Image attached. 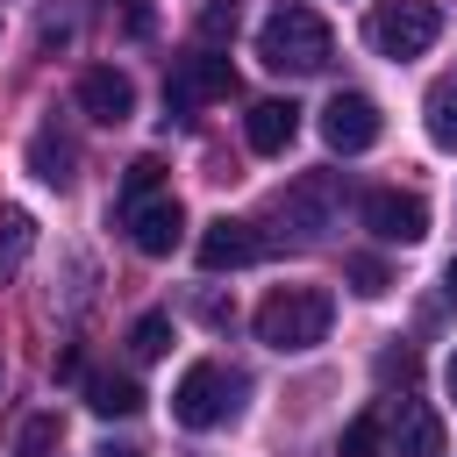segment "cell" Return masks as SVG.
I'll use <instances>...</instances> for the list:
<instances>
[{"instance_id":"obj_1","label":"cell","mask_w":457,"mask_h":457,"mask_svg":"<svg viewBox=\"0 0 457 457\" xmlns=\"http://www.w3.org/2000/svg\"><path fill=\"white\" fill-rule=\"evenodd\" d=\"M257 57H264V71H278V79H307V71H328L336 36H328V21H321L307 0H278V7L264 14V29H257Z\"/></svg>"},{"instance_id":"obj_2","label":"cell","mask_w":457,"mask_h":457,"mask_svg":"<svg viewBox=\"0 0 457 457\" xmlns=\"http://www.w3.org/2000/svg\"><path fill=\"white\" fill-rule=\"evenodd\" d=\"M328 321H336L328 286H278V293L257 307V343L300 357V350H314V343L328 336Z\"/></svg>"},{"instance_id":"obj_3","label":"cell","mask_w":457,"mask_h":457,"mask_svg":"<svg viewBox=\"0 0 457 457\" xmlns=\"http://www.w3.org/2000/svg\"><path fill=\"white\" fill-rule=\"evenodd\" d=\"M243 393H250V378H243V371H228V364L200 357V364H186V371H179L171 414H179V428H221V421H236V414H243Z\"/></svg>"},{"instance_id":"obj_4","label":"cell","mask_w":457,"mask_h":457,"mask_svg":"<svg viewBox=\"0 0 457 457\" xmlns=\"http://www.w3.org/2000/svg\"><path fill=\"white\" fill-rule=\"evenodd\" d=\"M436 36H443V7H436V0H378L371 21H364V43H371L378 57H393V64L421 57Z\"/></svg>"},{"instance_id":"obj_5","label":"cell","mask_w":457,"mask_h":457,"mask_svg":"<svg viewBox=\"0 0 457 457\" xmlns=\"http://www.w3.org/2000/svg\"><path fill=\"white\" fill-rule=\"evenodd\" d=\"M236 93V71H228V57H214V50H193V57H179L171 64V79H164V121H193V107H207V100H228Z\"/></svg>"},{"instance_id":"obj_6","label":"cell","mask_w":457,"mask_h":457,"mask_svg":"<svg viewBox=\"0 0 457 457\" xmlns=\"http://www.w3.org/2000/svg\"><path fill=\"white\" fill-rule=\"evenodd\" d=\"M343 200H350V193H343V171H300V179L278 193V221L314 243V236H328V228L343 221Z\"/></svg>"},{"instance_id":"obj_7","label":"cell","mask_w":457,"mask_h":457,"mask_svg":"<svg viewBox=\"0 0 457 457\" xmlns=\"http://www.w3.org/2000/svg\"><path fill=\"white\" fill-rule=\"evenodd\" d=\"M378 129H386V114H378L371 93H328V107H321V143H328V150L357 157V150L378 143Z\"/></svg>"},{"instance_id":"obj_8","label":"cell","mask_w":457,"mask_h":457,"mask_svg":"<svg viewBox=\"0 0 457 457\" xmlns=\"http://www.w3.org/2000/svg\"><path fill=\"white\" fill-rule=\"evenodd\" d=\"M121 221H129V243H136L143 257H171V250L186 243V207H179L171 193L129 200V207H121Z\"/></svg>"},{"instance_id":"obj_9","label":"cell","mask_w":457,"mask_h":457,"mask_svg":"<svg viewBox=\"0 0 457 457\" xmlns=\"http://www.w3.org/2000/svg\"><path fill=\"white\" fill-rule=\"evenodd\" d=\"M364 228L378 236V243H421L428 236V207L414 200V193H400V186H378V193H364Z\"/></svg>"},{"instance_id":"obj_10","label":"cell","mask_w":457,"mask_h":457,"mask_svg":"<svg viewBox=\"0 0 457 457\" xmlns=\"http://www.w3.org/2000/svg\"><path fill=\"white\" fill-rule=\"evenodd\" d=\"M386 450L393 457H450V436H443V414L428 400H400L386 414Z\"/></svg>"},{"instance_id":"obj_11","label":"cell","mask_w":457,"mask_h":457,"mask_svg":"<svg viewBox=\"0 0 457 457\" xmlns=\"http://www.w3.org/2000/svg\"><path fill=\"white\" fill-rule=\"evenodd\" d=\"M79 114H93L100 129H121L136 114V79L114 71V64H86L79 71Z\"/></svg>"},{"instance_id":"obj_12","label":"cell","mask_w":457,"mask_h":457,"mask_svg":"<svg viewBox=\"0 0 457 457\" xmlns=\"http://www.w3.org/2000/svg\"><path fill=\"white\" fill-rule=\"evenodd\" d=\"M193 257H200V271H236V264H257L264 257V236L250 228V221H207L200 228V243H193Z\"/></svg>"},{"instance_id":"obj_13","label":"cell","mask_w":457,"mask_h":457,"mask_svg":"<svg viewBox=\"0 0 457 457\" xmlns=\"http://www.w3.org/2000/svg\"><path fill=\"white\" fill-rule=\"evenodd\" d=\"M293 136H300V107H293V100H257V107L243 114V143H250L257 157H278Z\"/></svg>"},{"instance_id":"obj_14","label":"cell","mask_w":457,"mask_h":457,"mask_svg":"<svg viewBox=\"0 0 457 457\" xmlns=\"http://www.w3.org/2000/svg\"><path fill=\"white\" fill-rule=\"evenodd\" d=\"M29 171H36L43 186H57V193H64V186L79 179V150H71V136H57V129L43 121V129L29 136Z\"/></svg>"},{"instance_id":"obj_15","label":"cell","mask_w":457,"mask_h":457,"mask_svg":"<svg viewBox=\"0 0 457 457\" xmlns=\"http://www.w3.org/2000/svg\"><path fill=\"white\" fill-rule=\"evenodd\" d=\"M86 407H93L100 421H121V414H143V386H136L129 371H93V378H86Z\"/></svg>"},{"instance_id":"obj_16","label":"cell","mask_w":457,"mask_h":457,"mask_svg":"<svg viewBox=\"0 0 457 457\" xmlns=\"http://www.w3.org/2000/svg\"><path fill=\"white\" fill-rule=\"evenodd\" d=\"M421 121H428V143L436 150H457V71H443L421 100Z\"/></svg>"},{"instance_id":"obj_17","label":"cell","mask_w":457,"mask_h":457,"mask_svg":"<svg viewBox=\"0 0 457 457\" xmlns=\"http://www.w3.org/2000/svg\"><path fill=\"white\" fill-rule=\"evenodd\" d=\"M29 250H36V214L29 207H0V286L21 271Z\"/></svg>"},{"instance_id":"obj_18","label":"cell","mask_w":457,"mask_h":457,"mask_svg":"<svg viewBox=\"0 0 457 457\" xmlns=\"http://www.w3.org/2000/svg\"><path fill=\"white\" fill-rule=\"evenodd\" d=\"M57 436H64L57 414H29V421L14 428V450H7V457H57Z\"/></svg>"},{"instance_id":"obj_19","label":"cell","mask_w":457,"mask_h":457,"mask_svg":"<svg viewBox=\"0 0 457 457\" xmlns=\"http://www.w3.org/2000/svg\"><path fill=\"white\" fill-rule=\"evenodd\" d=\"M378 443H386V414L371 407V414H357V421L343 428V443H336V457H378Z\"/></svg>"},{"instance_id":"obj_20","label":"cell","mask_w":457,"mask_h":457,"mask_svg":"<svg viewBox=\"0 0 457 457\" xmlns=\"http://www.w3.org/2000/svg\"><path fill=\"white\" fill-rule=\"evenodd\" d=\"M129 350H136L143 364H157V357L171 350V314H143V321L129 328Z\"/></svg>"},{"instance_id":"obj_21","label":"cell","mask_w":457,"mask_h":457,"mask_svg":"<svg viewBox=\"0 0 457 457\" xmlns=\"http://www.w3.org/2000/svg\"><path fill=\"white\" fill-rule=\"evenodd\" d=\"M343 278H350V293H364V300H378V293L393 286V271H386L371 250H364V257H350V264H343Z\"/></svg>"},{"instance_id":"obj_22","label":"cell","mask_w":457,"mask_h":457,"mask_svg":"<svg viewBox=\"0 0 457 457\" xmlns=\"http://www.w3.org/2000/svg\"><path fill=\"white\" fill-rule=\"evenodd\" d=\"M378 378H386V386H414V378H421V357H414L407 343H400V350H378Z\"/></svg>"},{"instance_id":"obj_23","label":"cell","mask_w":457,"mask_h":457,"mask_svg":"<svg viewBox=\"0 0 457 457\" xmlns=\"http://www.w3.org/2000/svg\"><path fill=\"white\" fill-rule=\"evenodd\" d=\"M236 14H243L236 0H207V7H200V43H221V36H236Z\"/></svg>"},{"instance_id":"obj_24","label":"cell","mask_w":457,"mask_h":457,"mask_svg":"<svg viewBox=\"0 0 457 457\" xmlns=\"http://www.w3.org/2000/svg\"><path fill=\"white\" fill-rule=\"evenodd\" d=\"M157 179H164V164H157V157H136V164H129V186H121V207H129V200H150Z\"/></svg>"},{"instance_id":"obj_25","label":"cell","mask_w":457,"mask_h":457,"mask_svg":"<svg viewBox=\"0 0 457 457\" xmlns=\"http://www.w3.org/2000/svg\"><path fill=\"white\" fill-rule=\"evenodd\" d=\"M121 29H129V36H150V0H129V7H121Z\"/></svg>"},{"instance_id":"obj_26","label":"cell","mask_w":457,"mask_h":457,"mask_svg":"<svg viewBox=\"0 0 457 457\" xmlns=\"http://www.w3.org/2000/svg\"><path fill=\"white\" fill-rule=\"evenodd\" d=\"M100 457H143V450H136V443H107Z\"/></svg>"},{"instance_id":"obj_27","label":"cell","mask_w":457,"mask_h":457,"mask_svg":"<svg viewBox=\"0 0 457 457\" xmlns=\"http://www.w3.org/2000/svg\"><path fill=\"white\" fill-rule=\"evenodd\" d=\"M443 293H450V300H457V257H450V264H443Z\"/></svg>"},{"instance_id":"obj_28","label":"cell","mask_w":457,"mask_h":457,"mask_svg":"<svg viewBox=\"0 0 457 457\" xmlns=\"http://www.w3.org/2000/svg\"><path fill=\"white\" fill-rule=\"evenodd\" d=\"M443 378H450V400H457V350H450V371H443Z\"/></svg>"}]
</instances>
